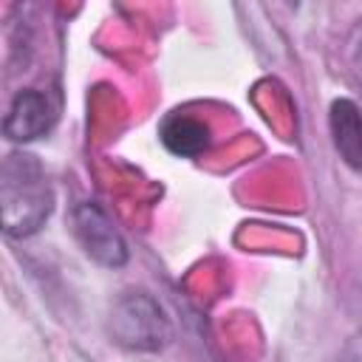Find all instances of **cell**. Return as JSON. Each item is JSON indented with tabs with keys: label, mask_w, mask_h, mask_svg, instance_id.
<instances>
[{
	"label": "cell",
	"mask_w": 362,
	"mask_h": 362,
	"mask_svg": "<svg viewBox=\"0 0 362 362\" xmlns=\"http://www.w3.org/2000/svg\"><path fill=\"white\" fill-rule=\"evenodd\" d=\"M71 223H74V235H76L79 246L85 249V255L90 260L110 266V269H119L127 263V243L119 235L110 215L99 204H93V201L76 204L71 212Z\"/></svg>",
	"instance_id": "cell-3"
},
{
	"label": "cell",
	"mask_w": 362,
	"mask_h": 362,
	"mask_svg": "<svg viewBox=\"0 0 362 362\" xmlns=\"http://www.w3.org/2000/svg\"><path fill=\"white\" fill-rule=\"evenodd\" d=\"M0 209L3 232L8 238H28L40 232L54 209V189L42 164L31 153H8L0 170Z\"/></svg>",
	"instance_id": "cell-1"
},
{
	"label": "cell",
	"mask_w": 362,
	"mask_h": 362,
	"mask_svg": "<svg viewBox=\"0 0 362 362\" xmlns=\"http://www.w3.org/2000/svg\"><path fill=\"white\" fill-rule=\"evenodd\" d=\"M158 136H161V144L173 153V156H181V158H192V156H201L204 150H209L212 144V130L206 122L195 119V116H187V113H170L161 127H158Z\"/></svg>",
	"instance_id": "cell-6"
},
{
	"label": "cell",
	"mask_w": 362,
	"mask_h": 362,
	"mask_svg": "<svg viewBox=\"0 0 362 362\" xmlns=\"http://www.w3.org/2000/svg\"><path fill=\"white\" fill-rule=\"evenodd\" d=\"M328 127L331 141L339 158L362 173V110L351 99H334L328 107Z\"/></svg>",
	"instance_id": "cell-5"
},
{
	"label": "cell",
	"mask_w": 362,
	"mask_h": 362,
	"mask_svg": "<svg viewBox=\"0 0 362 362\" xmlns=\"http://www.w3.org/2000/svg\"><path fill=\"white\" fill-rule=\"evenodd\" d=\"M57 124V102L34 88L20 90L3 119V133L11 141H34Z\"/></svg>",
	"instance_id": "cell-4"
},
{
	"label": "cell",
	"mask_w": 362,
	"mask_h": 362,
	"mask_svg": "<svg viewBox=\"0 0 362 362\" xmlns=\"http://www.w3.org/2000/svg\"><path fill=\"white\" fill-rule=\"evenodd\" d=\"M107 328H110V337L122 348L147 351V354L161 351L173 337V328H170L164 308L147 291L122 294L110 308Z\"/></svg>",
	"instance_id": "cell-2"
},
{
	"label": "cell",
	"mask_w": 362,
	"mask_h": 362,
	"mask_svg": "<svg viewBox=\"0 0 362 362\" xmlns=\"http://www.w3.org/2000/svg\"><path fill=\"white\" fill-rule=\"evenodd\" d=\"M356 71H359V76H362V40H359V45H356Z\"/></svg>",
	"instance_id": "cell-8"
},
{
	"label": "cell",
	"mask_w": 362,
	"mask_h": 362,
	"mask_svg": "<svg viewBox=\"0 0 362 362\" xmlns=\"http://www.w3.org/2000/svg\"><path fill=\"white\" fill-rule=\"evenodd\" d=\"M334 362H362V331H356L334 356Z\"/></svg>",
	"instance_id": "cell-7"
}]
</instances>
